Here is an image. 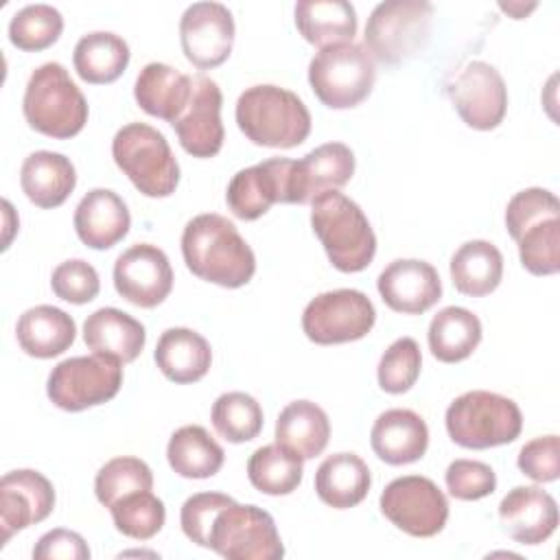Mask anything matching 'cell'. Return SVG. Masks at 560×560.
Segmentation results:
<instances>
[{
	"label": "cell",
	"mask_w": 560,
	"mask_h": 560,
	"mask_svg": "<svg viewBox=\"0 0 560 560\" xmlns=\"http://www.w3.org/2000/svg\"><path fill=\"white\" fill-rule=\"evenodd\" d=\"M182 256L188 271L206 282L238 289L254 278L256 256L236 225L206 212L190 219L182 232Z\"/></svg>",
	"instance_id": "obj_1"
},
{
	"label": "cell",
	"mask_w": 560,
	"mask_h": 560,
	"mask_svg": "<svg viewBox=\"0 0 560 560\" xmlns=\"http://www.w3.org/2000/svg\"><path fill=\"white\" fill-rule=\"evenodd\" d=\"M236 125L258 147L293 149L311 133L304 101L280 85H252L236 101Z\"/></svg>",
	"instance_id": "obj_2"
},
{
	"label": "cell",
	"mask_w": 560,
	"mask_h": 560,
	"mask_svg": "<svg viewBox=\"0 0 560 560\" xmlns=\"http://www.w3.org/2000/svg\"><path fill=\"white\" fill-rule=\"evenodd\" d=\"M311 225L330 265L343 273L363 271L376 254L374 230L350 197L328 190L311 201Z\"/></svg>",
	"instance_id": "obj_3"
},
{
	"label": "cell",
	"mask_w": 560,
	"mask_h": 560,
	"mask_svg": "<svg viewBox=\"0 0 560 560\" xmlns=\"http://www.w3.org/2000/svg\"><path fill=\"white\" fill-rule=\"evenodd\" d=\"M22 112L31 129L57 140L77 136L88 122V101L57 61H46L33 70Z\"/></svg>",
	"instance_id": "obj_4"
},
{
	"label": "cell",
	"mask_w": 560,
	"mask_h": 560,
	"mask_svg": "<svg viewBox=\"0 0 560 560\" xmlns=\"http://www.w3.org/2000/svg\"><path fill=\"white\" fill-rule=\"evenodd\" d=\"M448 438L472 451L510 444L521 435L523 416L518 405L501 394L472 389L457 396L444 416Z\"/></svg>",
	"instance_id": "obj_5"
},
{
	"label": "cell",
	"mask_w": 560,
	"mask_h": 560,
	"mask_svg": "<svg viewBox=\"0 0 560 560\" xmlns=\"http://www.w3.org/2000/svg\"><path fill=\"white\" fill-rule=\"evenodd\" d=\"M116 166L144 197H168L179 184V164L162 131L147 122L120 127L112 140Z\"/></svg>",
	"instance_id": "obj_6"
},
{
	"label": "cell",
	"mask_w": 560,
	"mask_h": 560,
	"mask_svg": "<svg viewBox=\"0 0 560 560\" xmlns=\"http://www.w3.org/2000/svg\"><path fill=\"white\" fill-rule=\"evenodd\" d=\"M376 81V63L365 46L346 42L315 52L308 63L313 94L330 109H350L363 103Z\"/></svg>",
	"instance_id": "obj_7"
},
{
	"label": "cell",
	"mask_w": 560,
	"mask_h": 560,
	"mask_svg": "<svg viewBox=\"0 0 560 560\" xmlns=\"http://www.w3.org/2000/svg\"><path fill=\"white\" fill-rule=\"evenodd\" d=\"M433 4L427 0H389L374 7L365 24V48L374 61L398 66L420 52L431 35Z\"/></svg>",
	"instance_id": "obj_8"
},
{
	"label": "cell",
	"mask_w": 560,
	"mask_h": 560,
	"mask_svg": "<svg viewBox=\"0 0 560 560\" xmlns=\"http://www.w3.org/2000/svg\"><path fill=\"white\" fill-rule=\"evenodd\" d=\"M122 385V363L105 354L59 361L46 383V394L63 411H83L112 400Z\"/></svg>",
	"instance_id": "obj_9"
},
{
	"label": "cell",
	"mask_w": 560,
	"mask_h": 560,
	"mask_svg": "<svg viewBox=\"0 0 560 560\" xmlns=\"http://www.w3.org/2000/svg\"><path fill=\"white\" fill-rule=\"evenodd\" d=\"M208 549L228 560H280L284 545L269 512L258 505L230 503L210 529Z\"/></svg>",
	"instance_id": "obj_10"
},
{
	"label": "cell",
	"mask_w": 560,
	"mask_h": 560,
	"mask_svg": "<svg viewBox=\"0 0 560 560\" xmlns=\"http://www.w3.org/2000/svg\"><path fill=\"white\" fill-rule=\"evenodd\" d=\"M376 322L372 300L357 289H335L315 295L302 313L304 335L319 346L363 339Z\"/></svg>",
	"instance_id": "obj_11"
},
{
	"label": "cell",
	"mask_w": 560,
	"mask_h": 560,
	"mask_svg": "<svg viewBox=\"0 0 560 560\" xmlns=\"http://www.w3.org/2000/svg\"><path fill=\"white\" fill-rule=\"evenodd\" d=\"M383 516L416 538L440 534L448 521L444 492L422 475H405L385 486L378 499Z\"/></svg>",
	"instance_id": "obj_12"
},
{
	"label": "cell",
	"mask_w": 560,
	"mask_h": 560,
	"mask_svg": "<svg viewBox=\"0 0 560 560\" xmlns=\"http://www.w3.org/2000/svg\"><path fill=\"white\" fill-rule=\"evenodd\" d=\"M448 96L459 118L477 129H497L508 112V88L499 70L486 61H468L451 81Z\"/></svg>",
	"instance_id": "obj_13"
},
{
	"label": "cell",
	"mask_w": 560,
	"mask_h": 560,
	"mask_svg": "<svg viewBox=\"0 0 560 560\" xmlns=\"http://www.w3.org/2000/svg\"><path fill=\"white\" fill-rule=\"evenodd\" d=\"M234 18L221 2H195L179 20L184 57L199 70L221 66L234 46Z\"/></svg>",
	"instance_id": "obj_14"
},
{
	"label": "cell",
	"mask_w": 560,
	"mask_h": 560,
	"mask_svg": "<svg viewBox=\"0 0 560 560\" xmlns=\"http://www.w3.org/2000/svg\"><path fill=\"white\" fill-rule=\"evenodd\" d=\"M114 287L120 298L140 308L162 304L173 289L168 256L151 243L131 245L114 262Z\"/></svg>",
	"instance_id": "obj_15"
},
{
	"label": "cell",
	"mask_w": 560,
	"mask_h": 560,
	"mask_svg": "<svg viewBox=\"0 0 560 560\" xmlns=\"http://www.w3.org/2000/svg\"><path fill=\"white\" fill-rule=\"evenodd\" d=\"M289 158H269L249 168H241L228 184L225 201L234 217L254 221L269 212L273 203H291Z\"/></svg>",
	"instance_id": "obj_16"
},
{
	"label": "cell",
	"mask_w": 560,
	"mask_h": 560,
	"mask_svg": "<svg viewBox=\"0 0 560 560\" xmlns=\"http://www.w3.org/2000/svg\"><path fill=\"white\" fill-rule=\"evenodd\" d=\"M223 94L217 81L206 74L192 77V94L184 114L173 122L177 140L192 158H212L223 147V122H221Z\"/></svg>",
	"instance_id": "obj_17"
},
{
	"label": "cell",
	"mask_w": 560,
	"mask_h": 560,
	"mask_svg": "<svg viewBox=\"0 0 560 560\" xmlns=\"http://www.w3.org/2000/svg\"><path fill=\"white\" fill-rule=\"evenodd\" d=\"M55 508V488L37 470L20 468L0 479V527L2 545L35 523H42Z\"/></svg>",
	"instance_id": "obj_18"
},
{
	"label": "cell",
	"mask_w": 560,
	"mask_h": 560,
	"mask_svg": "<svg viewBox=\"0 0 560 560\" xmlns=\"http://www.w3.org/2000/svg\"><path fill=\"white\" fill-rule=\"evenodd\" d=\"M383 302L405 315H422L442 298V280L438 269L418 258L392 260L376 280Z\"/></svg>",
	"instance_id": "obj_19"
},
{
	"label": "cell",
	"mask_w": 560,
	"mask_h": 560,
	"mask_svg": "<svg viewBox=\"0 0 560 560\" xmlns=\"http://www.w3.org/2000/svg\"><path fill=\"white\" fill-rule=\"evenodd\" d=\"M354 175V153L343 142H326L291 164V203H311L317 195L339 190Z\"/></svg>",
	"instance_id": "obj_20"
},
{
	"label": "cell",
	"mask_w": 560,
	"mask_h": 560,
	"mask_svg": "<svg viewBox=\"0 0 560 560\" xmlns=\"http://www.w3.org/2000/svg\"><path fill=\"white\" fill-rule=\"evenodd\" d=\"M499 518L516 542L540 545L558 527V503L538 486H516L501 499Z\"/></svg>",
	"instance_id": "obj_21"
},
{
	"label": "cell",
	"mask_w": 560,
	"mask_h": 560,
	"mask_svg": "<svg viewBox=\"0 0 560 560\" xmlns=\"http://www.w3.org/2000/svg\"><path fill=\"white\" fill-rule=\"evenodd\" d=\"M131 214L109 188H92L74 210V232L92 249H109L127 236Z\"/></svg>",
	"instance_id": "obj_22"
},
{
	"label": "cell",
	"mask_w": 560,
	"mask_h": 560,
	"mask_svg": "<svg viewBox=\"0 0 560 560\" xmlns=\"http://www.w3.org/2000/svg\"><path fill=\"white\" fill-rule=\"evenodd\" d=\"M370 444L376 457L389 466L411 464L427 453L429 429L411 409H387L374 420Z\"/></svg>",
	"instance_id": "obj_23"
},
{
	"label": "cell",
	"mask_w": 560,
	"mask_h": 560,
	"mask_svg": "<svg viewBox=\"0 0 560 560\" xmlns=\"http://www.w3.org/2000/svg\"><path fill=\"white\" fill-rule=\"evenodd\" d=\"M190 94L192 77L160 61L147 63L133 83V98L138 107L171 125L184 114Z\"/></svg>",
	"instance_id": "obj_24"
},
{
	"label": "cell",
	"mask_w": 560,
	"mask_h": 560,
	"mask_svg": "<svg viewBox=\"0 0 560 560\" xmlns=\"http://www.w3.org/2000/svg\"><path fill=\"white\" fill-rule=\"evenodd\" d=\"M83 341L94 354H105L118 359L120 363H131L142 352L147 332L144 326L129 313L105 306L88 315L83 324Z\"/></svg>",
	"instance_id": "obj_25"
},
{
	"label": "cell",
	"mask_w": 560,
	"mask_h": 560,
	"mask_svg": "<svg viewBox=\"0 0 560 560\" xmlns=\"http://www.w3.org/2000/svg\"><path fill=\"white\" fill-rule=\"evenodd\" d=\"M20 186L37 208L61 206L77 186L74 164L57 151H35L20 168Z\"/></svg>",
	"instance_id": "obj_26"
},
{
	"label": "cell",
	"mask_w": 560,
	"mask_h": 560,
	"mask_svg": "<svg viewBox=\"0 0 560 560\" xmlns=\"http://www.w3.org/2000/svg\"><path fill=\"white\" fill-rule=\"evenodd\" d=\"M153 359L160 372L179 385L201 381L212 363V350L203 335L190 328H168L160 335Z\"/></svg>",
	"instance_id": "obj_27"
},
{
	"label": "cell",
	"mask_w": 560,
	"mask_h": 560,
	"mask_svg": "<svg viewBox=\"0 0 560 560\" xmlns=\"http://www.w3.org/2000/svg\"><path fill=\"white\" fill-rule=\"evenodd\" d=\"M15 337L28 357L52 359L72 346L77 324L66 311L50 304H39L20 315Z\"/></svg>",
	"instance_id": "obj_28"
},
{
	"label": "cell",
	"mask_w": 560,
	"mask_h": 560,
	"mask_svg": "<svg viewBox=\"0 0 560 560\" xmlns=\"http://www.w3.org/2000/svg\"><path fill=\"white\" fill-rule=\"evenodd\" d=\"M370 486V468L357 453L328 455L315 472L317 497L335 510L359 505L368 497Z\"/></svg>",
	"instance_id": "obj_29"
},
{
	"label": "cell",
	"mask_w": 560,
	"mask_h": 560,
	"mask_svg": "<svg viewBox=\"0 0 560 560\" xmlns=\"http://www.w3.org/2000/svg\"><path fill=\"white\" fill-rule=\"evenodd\" d=\"M330 438V420L326 411L311 400L289 402L276 420V444L302 459L317 457Z\"/></svg>",
	"instance_id": "obj_30"
},
{
	"label": "cell",
	"mask_w": 560,
	"mask_h": 560,
	"mask_svg": "<svg viewBox=\"0 0 560 560\" xmlns=\"http://www.w3.org/2000/svg\"><path fill=\"white\" fill-rule=\"evenodd\" d=\"M300 35L319 48L352 42L357 35V11L346 0H302L295 4Z\"/></svg>",
	"instance_id": "obj_31"
},
{
	"label": "cell",
	"mask_w": 560,
	"mask_h": 560,
	"mask_svg": "<svg viewBox=\"0 0 560 560\" xmlns=\"http://www.w3.org/2000/svg\"><path fill=\"white\" fill-rule=\"evenodd\" d=\"M451 280L455 289L470 298L492 293L503 278V256L490 241H466L451 258Z\"/></svg>",
	"instance_id": "obj_32"
},
{
	"label": "cell",
	"mask_w": 560,
	"mask_h": 560,
	"mask_svg": "<svg viewBox=\"0 0 560 560\" xmlns=\"http://www.w3.org/2000/svg\"><path fill=\"white\" fill-rule=\"evenodd\" d=\"M481 322L464 306H446L429 324V350L442 363L468 359L481 341Z\"/></svg>",
	"instance_id": "obj_33"
},
{
	"label": "cell",
	"mask_w": 560,
	"mask_h": 560,
	"mask_svg": "<svg viewBox=\"0 0 560 560\" xmlns=\"http://www.w3.org/2000/svg\"><path fill=\"white\" fill-rule=\"evenodd\" d=\"M127 42L109 31H94L83 35L72 55L77 74L92 85H105L116 81L129 66Z\"/></svg>",
	"instance_id": "obj_34"
},
{
	"label": "cell",
	"mask_w": 560,
	"mask_h": 560,
	"mask_svg": "<svg viewBox=\"0 0 560 560\" xmlns=\"http://www.w3.org/2000/svg\"><path fill=\"white\" fill-rule=\"evenodd\" d=\"M168 466L186 479H208L223 466L221 444L199 424L179 427L166 446Z\"/></svg>",
	"instance_id": "obj_35"
},
{
	"label": "cell",
	"mask_w": 560,
	"mask_h": 560,
	"mask_svg": "<svg viewBox=\"0 0 560 560\" xmlns=\"http://www.w3.org/2000/svg\"><path fill=\"white\" fill-rule=\"evenodd\" d=\"M302 457L287 451L280 444H267L252 453L247 462L249 483L262 494L284 497L298 490L302 483L304 466Z\"/></svg>",
	"instance_id": "obj_36"
},
{
	"label": "cell",
	"mask_w": 560,
	"mask_h": 560,
	"mask_svg": "<svg viewBox=\"0 0 560 560\" xmlns=\"http://www.w3.org/2000/svg\"><path fill=\"white\" fill-rule=\"evenodd\" d=\"M212 427L217 433L232 442H249L262 429V407L245 392H225L212 402Z\"/></svg>",
	"instance_id": "obj_37"
},
{
	"label": "cell",
	"mask_w": 560,
	"mask_h": 560,
	"mask_svg": "<svg viewBox=\"0 0 560 560\" xmlns=\"http://www.w3.org/2000/svg\"><path fill=\"white\" fill-rule=\"evenodd\" d=\"M521 265L534 276H553L560 269V214L527 225L516 238Z\"/></svg>",
	"instance_id": "obj_38"
},
{
	"label": "cell",
	"mask_w": 560,
	"mask_h": 560,
	"mask_svg": "<svg viewBox=\"0 0 560 560\" xmlns=\"http://www.w3.org/2000/svg\"><path fill=\"white\" fill-rule=\"evenodd\" d=\"M112 521L122 536L133 540L153 538L166 521V508L151 490H140L122 497L112 508Z\"/></svg>",
	"instance_id": "obj_39"
},
{
	"label": "cell",
	"mask_w": 560,
	"mask_h": 560,
	"mask_svg": "<svg viewBox=\"0 0 560 560\" xmlns=\"http://www.w3.org/2000/svg\"><path fill=\"white\" fill-rule=\"evenodd\" d=\"M63 31L61 13L50 4H26L9 22V39L26 52L46 50Z\"/></svg>",
	"instance_id": "obj_40"
},
{
	"label": "cell",
	"mask_w": 560,
	"mask_h": 560,
	"mask_svg": "<svg viewBox=\"0 0 560 560\" xmlns=\"http://www.w3.org/2000/svg\"><path fill=\"white\" fill-rule=\"evenodd\" d=\"M153 488V472L151 468L138 459V457H114L101 470L94 479V494L101 505L112 508L116 501H120L127 494L151 490Z\"/></svg>",
	"instance_id": "obj_41"
},
{
	"label": "cell",
	"mask_w": 560,
	"mask_h": 560,
	"mask_svg": "<svg viewBox=\"0 0 560 560\" xmlns=\"http://www.w3.org/2000/svg\"><path fill=\"white\" fill-rule=\"evenodd\" d=\"M422 368V354L420 346L411 337H400L396 339L381 357L378 361V385L387 394H405L409 392Z\"/></svg>",
	"instance_id": "obj_42"
},
{
	"label": "cell",
	"mask_w": 560,
	"mask_h": 560,
	"mask_svg": "<svg viewBox=\"0 0 560 560\" xmlns=\"http://www.w3.org/2000/svg\"><path fill=\"white\" fill-rule=\"evenodd\" d=\"M50 287H52V293L63 302L88 304L98 295L101 280L96 269L90 262L81 258H72L55 267L50 276Z\"/></svg>",
	"instance_id": "obj_43"
},
{
	"label": "cell",
	"mask_w": 560,
	"mask_h": 560,
	"mask_svg": "<svg viewBox=\"0 0 560 560\" xmlns=\"http://www.w3.org/2000/svg\"><path fill=\"white\" fill-rule=\"evenodd\" d=\"M230 503H234V499L223 492H197L188 497L179 512V525L186 538L199 547H208L212 523Z\"/></svg>",
	"instance_id": "obj_44"
},
{
	"label": "cell",
	"mask_w": 560,
	"mask_h": 560,
	"mask_svg": "<svg viewBox=\"0 0 560 560\" xmlns=\"http://www.w3.org/2000/svg\"><path fill=\"white\" fill-rule=\"evenodd\" d=\"M560 203L558 197L547 188H525L516 192L505 208V228L512 238H516L527 225L545 219V217H558Z\"/></svg>",
	"instance_id": "obj_45"
},
{
	"label": "cell",
	"mask_w": 560,
	"mask_h": 560,
	"mask_svg": "<svg viewBox=\"0 0 560 560\" xmlns=\"http://www.w3.org/2000/svg\"><path fill=\"white\" fill-rule=\"evenodd\" d=\"M446 488L451 497L459 501H477L494 492L497 475L494 470L477 459H455L444 472Z\"/></svg>",
	"instance_id": "obj_46"
},
{
	"label": "cell",
	"mask_w": 560,
	"mask_h": 560,
	"mask_svg": "<svg viewBox=\"0 0 560 560\" xmlns=\"http://www.w3.org/2000/svg\"><path fill=\"white\" fill-rule=\"evenodd\" d=\"M518 470L538 481L549 483L560 477V440L558 435H540L523 444L518 453Z\"/></svg>",
	"instance_id": "obj_47"
},
{
	"label": "cell",
	"mask_w": 560,
	"mask_h": 560,
	"mask_svg": "<svg viewBox=\"0 0 560 560\" xmlns=\"http://www.w3.org/2000/svg\"><path fill=\"white\" fill-rule=\"evenodd\" d=\"M90 547L81 534L72 529H50L33 547L35 560H88Z\"/></svg>",
	"instance_id": "obj_48"
},
{
	"label": "cell",
	"mask_w": 560,
	"mask_h": 560,
	"mask_svg": "<svg viewBox=\"0 0 560 560\" xmlns=\"http://www.w3.org/2000/svg\"><path fill=\"white\" fill-rule=\"evenodd\" d=\"M505 13H510L514 20H521V18H525L532 9H536V2H532V4H527V7H523V4H514V2H508V4H499Z\"/></svg>",
	"instance_id": "obj_49"
}]
</instances>
